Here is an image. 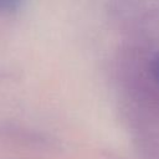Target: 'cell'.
Masks as SVG:
<instances>
[{"mask_svg": "<svg viewBox=\"0 0 159 159\" xmlns=\"http://www.w3.org/2000/svg\"><path fill=\"white\" fill-rule=\"evenodd\" d=\"M149 72H150V76H152L153 81H155V83L159 84V51L155 52L150 58Z\"/></svg>", "mask_w": 159, "mask_h": 159, "instance_id": "1", "label": "cell"}]
</instances>
